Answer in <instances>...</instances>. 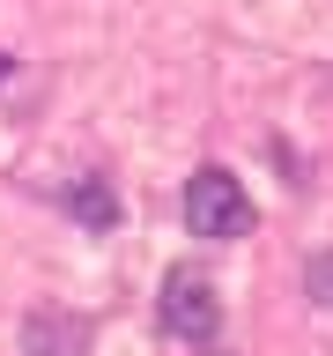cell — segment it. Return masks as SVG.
<instances>
[{"label":"cell","instance_id":"7a4b0ae2","mask_svg":"<svg viewBox=\"0 0 333 356\" xmlns=\"http://www.w3.org/2000/svg\"><path fill=\"white\" fill-rule=\"evenodd\" d=\"M163 327L185 341V349H207L222 334V305H215V282H207V267H171L163 275Z\"/></svg>","mask_w":333,"mask_h":356},{"label":"cell","instance_id":"5b68a950","mask_svg":"<svg viewBox=\"0 0 333 356\" xmlns=\"http://www.w3.org/2000/svg\"><path fill=\"white\" fill-rule=\"evenodd\" d=\"M304 282H311V297H318V305H333V252H318V260L304 267Z\"/></svg>","mask_w":333,"mask_h":356},{"label":"cell","instance_id":"6da1fadb","mask_svg":"<svg viewBox=\"0 0 333 356\" xmlns=\"http://www.w3.org/2000/svg\"><path fill=\"white\" fill-rule=\"evenodd\" d=\"M185 230L193 238H244L252 230V193L237 186V171H222V163L193 171V186H185Z\"/></svg>","mask_w":333,"mask_h":356},{"label":"cell","instance_id":"3957f363","mask_svg":"<svg viewBox=\"0 0 333 356\" xmlns=\"http://www.w3.org/2000/svg\"><path fill=\"white\" fill-rule=\"evenodd\" d=\"M22 349L30 356H82L89 349V327L74 312H37L30 327H22Z\"/></svg>","mask_w":333,"mask_h":356},{"label":"cell","instance_id":"277c9868","mask_svg":"<svg viewBox=\"0 0 333 356\" xmlns=\"http://www.w3.org/2000/svg\"><path fill=\"white\" fill-rule=\"evenodd\" d=\"M67 208H74L89 230H111V222H119V200H111L104 178H82V186H67Z\"/></svg>","mask_w":333,"mask_h":356}]
</instances>
